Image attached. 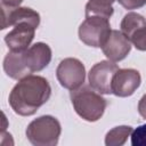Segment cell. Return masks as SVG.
Segmentation results:
<instances>
[{
    "instance_id": "7a4b0ae2",
    "label": "cell",
    "mask_w": 146,
    "mask_h": 146,
    "mask_svg": "<svg viewBox=\"0 0 146 146\" xmlns=\"http://www.w3.org/2000/svg\"><path fill=\"white\" fill-rule=\"evenodd\" d=\"M71 102L76 114L88 122L98 121L107 105L106 99L90 84L71 90Z\"/></svg>"
},
{
    "instance_id": "4fadbf2b",
    "label": "cell",
    "mask_w": 146,
    "mask_h": 146,
    "mask_svg": "<svg viewBox=\"0 0 146 146\" xmlns=\"http://www.w3.org/2000/svg\"><path fill=\"white\" fill-rule=\"evenodd\" d=\"M127 38L136 47V49L140 51H146V23L132 30L127 35Z\"/></svg>"
},
{
    "instance_id": "9a60e30c",
    "label": "cell",
    "mask_w": 146,
    "mask_h": 146,
    "mask_svg": "<svg viewBox=\"0 0 146 146\" xmlns=\"http://www.w3.org/2000/svg\"><path fill=\"white\" fill-rule=\"evenodd\" d=\"M130 137L132 146H146V124H141L132 130Z\"/></svg>"
},
{
    "instance_id": "8fae6325",
    "label": "cell",
    "mask_w": 146,
    "mask_h": 146,
    "mask_svg": "<svg viewBox=\"0 0 146 146\" xmlns=\"http://www.w3.org/2000/svg\"><path fill=\"white\" fill-rule=\"evenodd\" d=\"M3 70L6 74L14 80H21L31 74L24 63L23 51L10 50L3 59Z\"/></svg>"
},
{
    "instance_id": "2e32d148",
    "label": "cell",
    "mask_w": 146,
    "mask_h": 146,
    "mask_svg": "<svg viewBox=\"0 0 146 146\" xmlns=\"http://www.w3.org/2000/svg\"><path fill=\"white\" fill-rule=\"evenodd\" d=\"M122 7L125 9H138L146 5V0H117Z\"/></svg>"
},
{
    "instance_id": "30bf717a",
    "label": "cell",
    "mask_w": 146,
    "mask_h": 146,
    "mask_svg": "<svg viewBox=\"0 0 146 146\" xmlns=\"http://www.w3.org/2000/svg\"><path fill=\"white\" fill-rule=\"evenodd\" d=\"M24 63L30 73L40 72L51 60V49L44 42H36L23 51Z\"/></svg>"
},
{
    "instance_id": "5bb4252c",
    "label": "cell",
    "mask_w": 146,
    "mask_h": 146,
    "mask_svg": "<svg viewBox=\"0 0 146 146\" xmlns=\"http://www.w3.org/2000/svg\"><path fill=\"white\" fill-rule=\"evenodd\" d=\"M113 7H104V6H98L91 2H88L86 5V16H91V15H97V16H103L106 18H111L113 15Z\"/></svg>"
},
{
    "instance_id": "e0dca14e",
    "label": "cell",
    "mask_w": 146,
    "mask_h": 146,
    "mask_svg": "<svg viewBox=\"0 0 146 146\" xmlns=\"http://www.w3.org/2000/svg\"><path fill=\"white\" fill-rule=\"evenodd\" d=\"M23 0H1V9H13L19 7Z\"/></svg>"
},
{
    "instance_id": "ac0fdd59",
    "label": "cell",
    "mask_w": 146,
    "mask_h": 146,
    "mask_svg": "<svg viewBox=\"0 0 146 146\" xmlns=\"http://www.w3.org/2000/svg\"><path fill=\"white\" fill-rule=\"evenodd\" d=\"M138 112L143 119H146V94L140 98L138 103Z\"/></svg>"
},
{
    "instance_id": "6da1fadb",
    "label": "cell",
    "mask_w": 146,
    "mask_h": 146,
    "mask_svg": "<svg viewBox=\"0 0 146 146\" xmlns=\"http://www.w3.org/2000/svg\"><path fill=\"white\" fill-rule=\"evenodd\" d=\"M51 95L48 80L40 75L30 74L21 79L9 94V104L13 111L22 116L33 115Z\"/></svg>"
},
{
    "instance_id": "8992f818",
    "label": "cell",
    "mask_w": 146,
    "mask_h": 146,
    "mask_svg": "<svg viewBox=\"0 0 146 146\" xmlns=\"http://www.w3.org/2000/svg\"><path fill=\"white\" fill-rule=\"evenodd\" d=\"M40 22L23 19L17 22L13 30L5 36V42L7 43L9 50L11 51H24L26 50L32 40L34 39L35 30L38 29Z\"/></svg>"
},
{
    "instance_id": "277c9868",
    "label": "cell",
    "mask_w": 146,
    "mask_h": 146,
    "mask_svg": "<svg viewBox=\"0 0 146 146\" xmlns=\"http://www.w3.org/2000/svg\"><path fill=\"white\" fill-rule=\"evenodd\" d=\"M111 31L110 18L97 15L86 16L79 27V39L87 46L102 48Z\"/></svg>"
},
{
    "instance_id": "3957f363",
    "label": "cell",
    "mask_w": 146,
    "mask_h": 146,
    "mask_svg": "<svg viewBox=\"0 0 146 146\" xmlns=\"http://www.w3.org/2000/svg\"><path fill=\"white\" fill-rule=\"evenodd\" d=\"M62 132L59 121L51 115H42L33 120L26 128V137L35 146H55Z\"/></svg>"
},
{
    "instance_id": "52a82bcc",
    "label": "cell",
    "mask_w": 146,
    "mask_h": 146,
    "mask_svg": "<svg viewBox=\"0 0 146 146\" xmlns=\"http://www.w3.org/2000/svg\"><path fill=\"white\" fill-rule=\"evenodd\" d=\"M119 66L112 60H102L95 64L88 74L89 84L99 94H112V80Z\"/></svg>"
},
{
    "instance_id": "7c38bea8",
    "label": "cell",
    "mask_w": 146,
    "mask_h": 146,
    "mask_svg": "<svg viewBox=\"0 0 146 146\" xmlns=\"http://www.w3.org/2000/svg\"><path fill=\"white\" fill-rule=\"evenodd\" d=\"M132 128L130 125H119L113 128L106 133L105 145L106 146H121L123 145L128 137H130Z\"/></svg>"
},
{
    "instance_id": "9c48e42d",
    "label": "cell",
    "mask_w": 146,
    "mask_h": 146,
    "mask_svg": "<svg viewBox=\"0 0 146 146\" xmlns=\"http://www.w3.org/2000/svg\"><path fill=\"white\" fill-rule=\"evenodd\" d=\"M102 50L110 60L116 63L128 56L131 50V42L121 31L112 30L102 46Z\"/></svg>"
},
{
    "instance_id": "ba28073f",
    "label": "cell",
    "mask_w": 146,
    "mask_h": 146,
    "mask_svg": "<svg viewBox=\"0 0 146 146\" xmlns=\"http://www.w3.org/2000/svg\"><path fill=\"white\" fill-rule=\"evenodd\" d=\"M140 73L135 68H119L112 80V94L117 97L131 96L140 86Z\"/></svg>"
},
{
    "instance_id": "5b68a950",
    "label": "cell",
    "mask_w": 146,
    "mask_h": 146,
    "mask_svg": "<svg viewBox=\"0 0 146 146\" xmlns=\"http://www.w3.org/2000/svg\"><path fill=\"white\" fill-rule=\"evenodd\" d=\"M56 76L62 87L68 90H74L83 84L86 80V68L81 60L68 57L58 64Z\"/></svg>"
}]
</instances>
